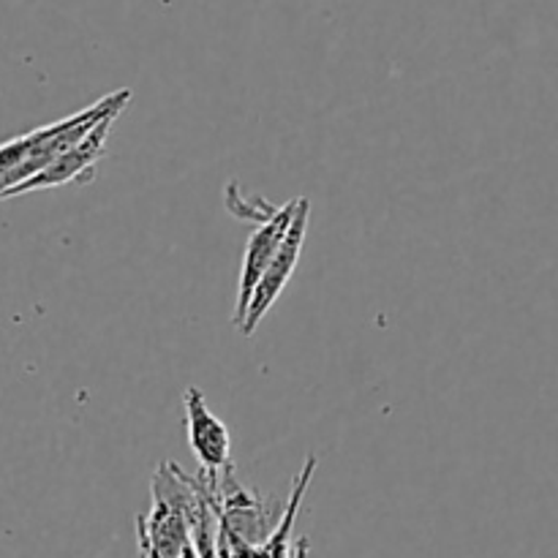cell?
I'll return each mask as SVG.
<instances>
[{"mask_svg":"<svg viewBox=\"0 0 558 558\" xmlns=\"http://www.w3.org/2000/svg\"><path fill=\"white\" fill-rule=\"evenodd\" d=\"M294 210H298V199L287 202V205L278 207L267 221L256 223L254 234L245 243V256L243 267H240V283H238V305H234V327H240L245 322V311H248L251 298H254V289L259 283V278L265 276L267 265L276 256L278 245L287 238L289 223H292Z\"/></svg>","mask_w":558,"mask_h":558,"instance_id":"277c9868","label":"cell"},{"mask_svg":"<svg viewBox=\"0 0 558 558\" xmlns=\"http://www.w3.org/2000/svg\"><path fill=\"white\" fill-rule=\"evenodd\" d=\"M129 101L131 90L123 87V90L98 98L96 104L80 109L76 114H69V118L41 125V129L27 131V134L14 136V140L0 142V202H3V196L11 189L31 180L47 163H52L60 153L76 145L104 114L114 112V109H125Z\"/></svg>","mask_w":558,"mask_h":558,"instance_id":"6da1fadb","label":"cell"},{"mask_svg":"<svg viewBox=\"0 0 558 558\" xmlns=\"http://www.w3.org/2000/svg\"><path fill=\"white\" fill-rule=\"evenodd\" d=\"M120 112H123V109H114V112L104 114V118L98 120V123L93 125V129L76 142V145H71L69 150L60 153L52 163H47V167H44L38 174H33L31 180H25V183H20L16 189H11L9 194L3 196V202L14 199V196H22V194H33V191L58 189V185H65V183H80V185L90 183L93 174H96V163L101 161L104 150H107L109 129H112L114 120L120 118Z\"/></svg>","mask_w":558,"mask_h":558,"instance_id":"7a4b0ae2","label":"cell"},{"mask_svg":"<svg viewBox=\"0 0 558 558\" xmlns=\"http://www.w3.org/2000/svg\"><path fill=\"white\" fill-rule=\"evenodd\" d=\"M314 469H316V458L311 456L308 461H305L303 472L298 474V480H294V488H292V496H289L287 501V510L281 512V521H278V526L272 529L270 537H267V543L262 545L259 554L265 556H292V554H300V545H292V529H294V521H298V512H300V505H303V496L305 490H308L311 480H314Z\"/></svg>","mask_w":558,"mask_h":558,"instance_id":"52a82bcc","label":"cell"},{"mask_svg":"<svg viewBox=\"0 0 558 558\" xmlns=\"http://www.w3.org/2000/svg\"><path fill=\"white\" fill-rule=\"evenodd\" d=\"M308 218H311V202L305 199V196H300L298 210H294L292 223H289L287 238L281 240L276 256H272V262L267 265L265 276H262L259 283H256L254 298H251L248 311H245V322L240 325V332H243V336H251V332L259 327V322L265 319L267 311L272 308V303L281 298V292L287 289V283L292 281L294 267H298L300 256H303L305 232H308Z\"/></svg>","mask_w":558,"mask_h":558,"instance_id":"3957f363","label":"cell"},{"mask_svg":"<svg viewBox=\"0 0 558 558\" xmlns=\"http://www.w3.org/2000/svg\"><path fill=\"white\" fill-rule=\"evenodd\" d=\"M150 512L136 518V537H140V554L145 556H196L194 539H191L189 523L183 510L158 490H150Z\"/></svg>","mask_w":558,"mask_h":558,"instance_id":"8992f818","label":"cell"},{"mask_svg":"<svg viewBox=\"0 0 558 558\" xmlns=\"http://www.w3.org/2000/svg\"><path fill=\"white\" fill-rule=\"evenodd\" d=\"M189 447L202 472H223L232 466V436L221 417L210 412L199 387H189L183 398Z\"/></svg>","mask_w":558,"mask_h":558,"instance_id":"5b68a950","label":"cell"}]
</instances>
